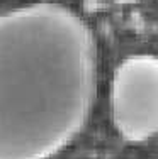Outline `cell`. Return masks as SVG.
<instances>
[{
  "label": "cell",
  "instance_id": "obj_1",
  "mask_svg": "<svg viewBox=\"0 0 158 159\" xmlns=\"http://www.w3.org/2000/svg\"><path fill=\"white\" fill-rule=\"evenodd\" d=\"M99 54L68 5L32 2L0 12V159H50L87 125Z\"/></svg>",
  "mask_w": 158,
  "mask_h": 159
},
{
  "label": "cell",
  "instance_id": "obj_2",
  "mask_svg": "<svg viewBox=\"0 0 158 159\" xmlns=\"http://www.w3.org/2000/svg\"><path fill=\"white\" fill-rule=\"evenodd\" d=\"M111 120L129 144H145L158 132V59L150 52L124 58L111 78Z\"/></svg>",
  "mask_w": 158,
  "mask_h": 159
},
{
  "label": "cell",
  "instance_id": "obj_3",
  "mask_svg": "<svg viewBox=\"0 0 158 159\" xmlns=\"http://www.w3.org/2000/svg\"><path fill=\"white\" fill-rule=\"evenodd\" d=\"M116 2H119V3H133L134 0H116Z\"/></svg>",
  "mask_w": 158,
  "mask_h": 159
}]
</instances>
